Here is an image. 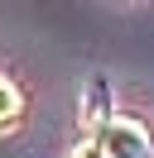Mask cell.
I'll return each mask as SVG.
<instances>
[{"label":"cell","mask_w":154,"mask_h":158,"mask_svg":"<svg viewBox=\"0 0 154 158\" xmlns=\"http://www.w3.org/2000/svg\"><path fill=\"white\" fill-rule=\"evenodd\" d=\"M72 158H106V153H101V144H96V139H92V144H82V148H77Z\"/></svg>","instance_id":"obj_3"},{"label":"cell","mask_w":154,"mask_h":158,"mask_svg":"<svg viewBox=\"0 0 154 158\" xmlns=\"http://www.w3.org/2000/svg\"><path fill=\"white\" fill-rule=\"evenodd\" d=\"M15 115H19V91L10 86V81H0V129H5Z\"/></svg>","instance_id":"obj_2"},{"label":"cell","mask_w":154,"mask_h":158,"mask_svg":"<svg viewBox=\"0 0 154 158\" xmlns=\"http://www.w3.org/2000/svg\"><path fill=\"white\" fill-rule=\"evenodd\" d=\"M96 144L106 158H149V134L135 120H106L96 129Z\"/></svg>","instance_id":"obj_1"}]
</instances>
